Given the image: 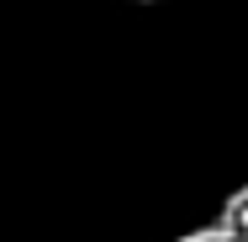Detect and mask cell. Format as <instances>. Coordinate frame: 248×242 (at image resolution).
I'll list each match as a JSON object with an SVG mask.
<instances>
[{"instance_id":"obj_3","label":"cell","mask_w":248,"mask_h":242,"mask_svg":"<svg viewBox=\"0 0 248 242\" xmlns=\"http://www.w3.org/2000/svg\"><path fill=\"white\" fill-rule=\"evenodd\" d=\"M132 5H158V0H132Z\"/></svg>"},{"instance_id":"obj_2","label":"cell","mask_w":248,"mask_h":242,"mask_svg":"<svg viewBox=\"0 0 248 242\" xmlns=\"http://www.w3.org/2000/svg\"><path fill=\"white\" fill-rule=\"evenodd\" d=\"M174 242H238V237H232L227 227L211 221V227H196V232H185V237H174Z\"/></svg>"},{"instance_id":"obj_1","label":"cell","mask_w":248,"mask_h":242,"mask_svg":"<svg viewBox=\"0 0 248 242\" xmlns=\"http://www.w3.org/2000/svg\"><path fill=\"white\" fill-rule=\"evenodd\" d=\"M217 227H227L238 242H248V185H238V190L222 200V211H217Z\"/></svg>"}]
</instances>
